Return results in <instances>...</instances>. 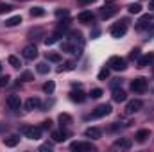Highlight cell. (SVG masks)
<instances>
[{"label":"cell","instance_id":"6da1fadb","mask_svg":"<svg viewBox=\"0 0 154 152\" xmlns=\"http://www.w3.org/2000/svg\"><path fill=\"white\" fill-rule=\"evenodd\" d=\"M109 32H111V36H113V38H122V36L127 32V20H124L122 23H116V25H113Z\"/></svg>","mask_w":154,"mask_h":152},{"label":"cell","instance_id":"7a4b0ae2","mask_svg":"<svg viewBox=\"0 0 154 152\" xmlns=\"http://www.w3.org/2000/svg\"><path fill=\"white\" fill-rule=\"evenodd\" d=\"M70 149H72V150H77V152H81V150L95 152V150H97V147H95V145H91V143H86V141H74V143L70 145Z\"/></svg>","mask_w":154,"mask_h":152},{"label":"cell","instance_id":"3957f363","mask_svg":"<svg viewBox=\"0 0 154 152\" xmlns=\"http://www.w3.org/2000/svg\"><path fill=\"white\" fill-rule=\"evenodd\" d=\"M131 90H133L134 93H143V91L147 90V81H145L143 77L134 79V81L131 82Z\"/></svg>","mask_w":154,"mask_h":152},{"label":"cell","instance_id":"277c9868","mask_svg":"<svg viewBox=\"0 0 154 152\" xmlns=\"http://www.w3.org/2000/svg\"><path fill=\"white\" fill-rule=\"evenodd\" d=\"M41 127H23L22 129V132L29 138V140H39L41 138Z\"/></svg>","mask_w":154,"mask_h":152},{"label":"cell","instance_id":"5b68a950","mask_svg":"<svg viewBox=\"0 0 154 152\" xmlns=\"http://www.w3.org/2000/svg\"><path fill=\"white\" fill-rule=\"evenodd\" d=\"M125 59L124 57H118V56H113L111 59H109V68L111 70H116V72H120V70H125Z\"/></svg>","mask_w":154,"mask_h":152},{"label":"cell","instance_id":"8992f818","mask_svg":"<svg viewBox=\"0 0 154 152\" xmlns=\"http://www.w3.org/2000/svg\"><path fill=\"white\" fill-rule=\"evenodd\" d=\"M109 113H111V106L109 104H102V106H99L93 113L90 114L88 118H102V116H108Z\"/></svg>","mask_w":154,"mask_h":152},{"label":"cell","instance_id":"52a82bcc","mask_svg":"<svg viewBox=\"0 0 154 152\" xmlns=\"http://www.w3.org/2000/svg\"><path fill=\"white\" fill-rule=\"evenodd\" d=\"M142 108H143V102H142L140 99H134V100L127 102V106H125V114H133V113H136V111H140Z\"/></svg>","mask_w":154,"mask_h":152},{"label":"cell","instance_id":"ba28073f","mask_svg":"<svg viewBox=\"0 0 154 152\" xmlns=\"http://www.w3.org/2000/svg\"><path fill=\"white\" fill-rule=\"evenodd\" d=\"M61 50H63V52H68V54L81 56V50H82V47H77V45H74L72 41H65V43H61Z\"/></svg>","mask_w":154,"mask_h":152},{"label":"cell","instance_id":"9c48e42d","mask_svg":"<svg viewBox=\"0 0 154 152\" xmlns=\"http://www.w3.org/2000/svg\"><path fill=\"white\" fill-rule=\"evenodd\" d=\"M22 56H23L25 59L32 61V59H36V57H38V48H36L34 45H27V47H23V50H22Z\"/></svg>","mask_w":154,"mask_h":152},{"label":"cell","instance_id":"30bf717a","mask_svg":"<svg viewBox=\"0 0 154 152\" xmlns=\"http://www.w3.org/2000/svg\"><path fill=\"white\" fill-rule=\"evenodd\" d=\"M79 22H81V23L90 25V23H93V22H95V14H93L91 11H82V13L79 14Z\"/></svg>","mask_w":154,"mask_h":152},{"label":"cell","instance_id":"8fae6325","mask_svg":"<svg viewBox=\"0 0 154 152\" xmlns=\"http://www.w3.org/2000/svg\"><path fill=\"white\" fill-rule=\"evenodd\" d=\"M7 106H9V109H13V111L20 109V106H22L20 97H18V95H9V97H7Z\"/></svg>","mask_w":154,"mask_h":152},{"label":"cell","instance_id":"7c38bea8","mask_svg":"<svg viewBox=\"0 0 154 152\" xmlns=\"http://www.w3.org/2000/svg\"><path fill=\"white\" fill-rule=\"evenodd\" d=\"M39 108H41V100H39L38 97L27 99V102H25V109L27 111H34V109H39Z\"/></svg>","mask_w":154,"mask_h":152},{"label":"cell","instance_id":"4fadbf2b","mask_svg":"<svg viewBox=\"0 0 154 152\" xmlns=\"http://www.w3.org/2000/svg\"><path fill=\"white\" fill-rule=\"evenodd\" d=\"M113 14H116V7H115V5L106 4V5L100 9V18H111Z\"/></svg>","mask_w":154,"mask_h":152},{"label":"cell","instance_id":"5bb4252c","mask_svg":"<svg viewBox=\"0 0 154 152\" xmlns=\"http://www.w3.org/2000/svg\"><path fill=\"white\" fill-rule=\"evenodd\" d=\"M113 149H131V140H127V138H118L115 143H113Z\"/></svg>","mask_w":154,"mask_h":152},{"label":"cell","instance_id":"9a60e30c","mask_svg":"<svg viewBox=\"0 0 154 152\" xmlns=\"http://www.w3.org/2000/svg\"><path fill=\"white\" fill-rule=\"evenodd\" d=\"M68 136H70V134H68L66 131H54V132H52V140H54L56 143H61V141H65Z\"/></svg>","mask_w":154,"mask_h":152},{"label":"cell","instance_id":"2e32d148","mask_svg":"<svg viewBox=\"0 0 154 152\" xmlns=\"http://www.w3.org/2000/svg\"><path fill=\"white\" fill-rule=\"evenodd\" d=\"M154 63V54H149V56H143V57H138V68H145L147 65Z\"/></svg>","mask_w":154,"mask_h":152},{"label":"cell","instance_id":"e0dca14e","mask_svg":"<svg viewBox=\"0 0 154 152\" xmlns=\"http://www.w3.org/2000/svg\"><path fill=\"white\" fill-rule=\"evenodd\" d=\"M100 134H102V131L99 127H88L84 131V136L86 138H100Z\"/></svg>","mask_w":154,"mask_h":152},{"label":"cell","instance_id":"ac0fdd59","mask_svg":"<svg viewBox=\"0 0 154 152\" xmlns=\"http://www.w3.org/2000/svg\"><path fill=\"white\" fill-rule=\"evenodd\" d=\"M151 22H152V14H143V16L140 18V22H138V29L142 31V29L149 27V25H151Z\"/></svg>","mask_w":154,"mask_h":152},{"label":"cell","instance_id":"d6986e66","mask_svg":"<svg viewBox=\"0 0 154 152\" xmlns=\"http://www.w3.org/2000/svg\"><path fill=\"white\" fill-rule=\"evenodd\" d=\"M125 99H127V95H125V91H124V90L113 88V100H115V102H124Z\"/></svg>","mask_w":154,"mask_h":152},{"label":"cell","instance_id":"ffe728a7","mask_svg":"<svg viewBox=\"0 0 154 152\" xmlns=\"http://www.w3.org/2000/svg\"><path fill=\"white\" fill-rule=\"evenodd\" d=\"M149 136H151V131H149V129H140V131L136 132V141L143 143V141H145Z\"/></svg>","mask_w":154,"mask_h":152},{"label":"cell","instance_id":"44dd1931","mask_svg":"<svg viewBox=\"0 0 154 152\" xmlns=\"http://www.w3.org/2000/svg\"><path fill=\"white\" fill-rule=\"evenodd\" d=\"M18 141H20V138H18L16 134H13V136H9V138H4V145H5V147H16Z\"/></svg>","mask_w":154,"mask_h":152},{"label":"cell","instance_id":"7402d4cb","mask_svg":"<svg viewBox=\"0 0 154 152\" xmlns=\"http://www.w3.org/2000/svg\"><path fill=\"white\" fill-rule=\"evenodd\" d=\"M61 36H63V31H61V29H57V31H56L52 36H48V38L45 39V43H47V45H54V43L61 38Z\"/></svg>","mask_w":154,"mask_h":152},{"label":"cell","instance_id":"603a6c76","mask_svg":"<svg viewBox=\"0 0 154 152\" xmlns=\"http://www.w3.org/2000/svg\"><path fill=\"white\" fill-rule=\"evenodd\" d=\"M70 99H72L74 102H84V100H86V95H84L82 91H72V93H70Z\"/></svg>","mask_w":154,"mask_h":152},{"label":"cell","instance_id":"cb8c5ba5","mask_svg":"<svg viewBox=\"0 0 154 152\" xmlns=\"http://www.w3.org/2000/svg\"><path fill=\"white\" fill-rule=\"evenodd\" d=\"M18 23H22V16L18 14V16H13V18H9V20H5V27H14V25H18Z\"/></svg>","mask_w":154,"mask_h":152},{"label":"cell","instance_id":"d4e9b609","mask_svg":"<svg viewBox=\"0 0 154 152\" xmlns=\"http://www.w3.org/2000/svg\"><path fill=\"white\" fill-rule=\"evenodd\" d=\"M57 120L63 123V125H68V123H72V116L68 113H61L59 116H57Z\"/></svg>","mask_w":154,"mask_h":152},{"label":"cell","instance_id":"484cf974","mask_svg":"<svg viewBox=\"0 0 154 152\" xmlns=\"http://www.w3.org/2000/svg\"><path fill=\"white\" fill-rule=\"evenodd\" d=\"M31 16H32V18L45 16V9H43V7H32V9H31Z\"/></svg>","mask_w":154,"mask_h":152},{"label":"cell","instance_id":"4316f807","mask_svg":"<svg viewBox=\"0 0 154 152\" xmlns=\"http://www.w3.org/2000/svg\"><path fill=\"white\" fill-rule=\"evenodd\" d=\"M7 61H9V65H11L13 68H20V66H22V63H20V59H18L16 56H9Z\"/></svg>","mask_w":154,"mask_h":152},{"label":"cell","instance_id":"83f0119b","mask_svg":"<svg viewBox=\"0 0 154 152\" xmlns=\"http://www.w3.org/2000/svg\"><path fill=\"white\" fill-rule=\"evenodd\" d=\"M36 70H38V74H41V75H45V74H48V72H50V68H48V65H47V63H38Z\"/></svg>","mask_w":154,"mask_h":152},{"label":"cell","instance_id":"f1b7e54d","mask_svg":"<svg viewBox=\"0 0 154 152\" xmlns=\"http://www.w3.org/2000/svg\"><path fill=\"white\" fill-rule=\"evenodd\" d=\"M127 9H129V13H133V14L142 13V5H140V4H131V5H127Z\"/></svg>","mask_w":154,"mask_h":152},{"label":"cell","instance_id":"f546056e","mask_svg":"<svg viewBox=\"0 0 154 152\" xmlns=\"http://www.w3.org/2000/svg\"><path fill=\"white\" fill-rule=\"evenodd\" d=\"M47 59L52 61V63H59V61H61V56L56 54V52H50V54H47Z\"/></svg>","mask_w":154,"mask_h":152},{"label":"cell","instance_id":"4dcf8cb0","mask_svg":"<svg viewBox=\"0 0 154 152\" xmlns=\"http://www.w3.org/2000/svg\"><path fill=\"white\" fill-rule=\"evenodd\" d=\"M54 90H56V84H54L52 81H48L47 84H43V91H45V93H52Z\"/></svg>","mask_w":154,"mask_h":152},{"label":"cell","instance_id":"1f68e13d","mask_svg":"<svg viewBox=\"0 0 154 152\" xmlns=\"http://www.w3.org/2000/svg\"><path fill=\"white\" fill-rule=\"evenodd\" d=\"M90 95H91V99H100L102 97V90L100 88H95V90H91Z\"/></svg>","mask_w":154,"mask_h":152},{"label":"cell","instance_id":"d6a6232c","mask_svg":"<svg viewBox=\"0 0 154 152\" xmlns=\"http://www.w3.org/2000/svg\"><path fill=\"white\" fill-rule=\"evenodd\" d=\"M109 77V68H102L100 72H99V79L100 81H104V79H108Z\"/></svg>","mask_w":154,"mask_h":152},{"label":"cell","instance_id":"836d02e7","mask_svg":"<svg viewBox=\"0 0 154 152\" xmlns=\"http://www.w3.org/2000/svg\"><path fill=\"white\" fill-rule=\"evenodd\" d=\"M13 9V5L11 4H0V14H4V13H9Z\"/></svg>","mask_w":154,"mask_h":152},{"label":"cell","instance_id":"e575fe53","mask_svg":"<svg viewBox=\"0 0 154 152\" xmlns=\"http://www.w3.org/2000/svg\"><path fill=\"white\" fill-rule=\"evenodd\" d=\"M7 84H9V77L2 75V77H0V88H4V86H7Z\"/></svg>","mask_w":154,"mask_h":152},{"label":"cell","instance_id":"d590c367","mask_svg":"<svg viewBox=\"0 0 154 152\" xmlns=\"http://www.w3.org/2000/svg\"><path fill=\"white\" fill-rule=\"evenodd\" d=\"M63 70H74V63H70V61L65 63V65L61 66V72H63Z\"/></svg>","mask_w":154,"mask_h":152},{"label":"cell","instance_id":"8d00e7d4","mask_svg":"<svg viewBox=\"0 0 154 152\" xmlns=\"http://www.w3.org/2000/svg\"><path fill=\"white\" fill-rule=\"evenodd\" d=\"M129 57H131V59H138V57H140V50H138V48H134V50L131 52V56H129Z\"/></svg>","mask_w":154,"mask_h":152},{"label":"cell","instance_id":"74e56055","mask_svg":"<svg viewBox=\"0 0 154 152\" xmlns=\"http://www.w3.org/2000/svg\"><path fill=\"white\" fill-rule=\"evenodd\" d=\"M50 127H52V122L50 120H45L43 125H41V129H50Z\"/></svg>","mask_w":154,"mask_h":152},{"label":"cell","instance_id":"f35d334b","mask_svg":"<svg viewBox=\"0 0 154 152\" xmlns=\"http://www.w3.org/2000/svg\"><path fill=\"white\" fill-rule=\"evenodd\" d=\"M39 150H41V152H47V150L50 152V150H52V145H41V147H39Z\"/></svg>","mask_w":154,"mask_h":152},{"label":"cell","instance_id":"ab89813d","mask_svg":"<svg viewBox=\"0 0 154 152\" xmlns=\"http://www.w3.org/2000/svg\"><path fill=\"white\" fill-rule=\"evenodd\" d=\"M56 14H57V16H66V14H68V11H66V9H63V11H61V9H57V11H56Z\"/></svg>","mask_w":154,"mask_h":152},{"label":"cell","instance_id":"60d3db41","mask_svg":"<svg viewBox=\"0 0 154 152\" xmlns=\"http://www.w3.org/2000/svg\"><path fill=\"white\" fill-rule=\"evenodd\" d=\"M22 81H32V75H31L29 72H25V74L22 75Z\"/></svg>","mask_w":154,"mask_h":152},{"label":"cell","instance_id":"b9f144b4","mask_svg":"<svg viewBox=\"0 0 154 152\" xmlns=\"http://www.w3.org/2000/svg\"><path fill=\"white\" fill-rule=\"evenodd\" d=\"M81 4H84V5H88V4H91V2H95V0H79Z\"/></svg>","mask_w":154,"mask_h":152},{"label":"cell","instance_id":"7bdbcfd3","mask_svg":"<svg viewBox=\"0 0 154 152\" xmlns=\"http://www.w3.org/2000/svg\"><path fill=\"white\" fill-rule=\"evenodd\" d=\"M149 7H151V9H154V0H151V2H149Z\"/></svg>","mask_w":154,"mask_h":152},{"label":"cell","instance_id":"ee69618b","mask_svg":"<svg viewBox=\"0 0 154 152\" xmlns=\"http://www.w3.org/2000/svg\"><path fill=\"white\" fill-rule=\"evenodd\" d=\"M0 72H2V65H0Z\"/></svg>","mask_w":154,"mask_h":152},{"label":"cell","instance_id":"f6af8a7d","mask_svg":"<svg viewBox=\"0 0 154 152\" xmlns=\"http://www.w3.org/2000/svg\"><path fill=\"white\" fill-rule=\"evenodd\" d=\"M152 72H154V68H152Z\"/></svg>","mask_w":154,"mask_h":152}]
</instances>
